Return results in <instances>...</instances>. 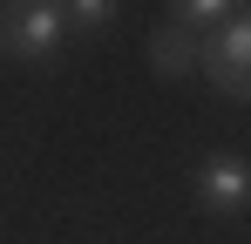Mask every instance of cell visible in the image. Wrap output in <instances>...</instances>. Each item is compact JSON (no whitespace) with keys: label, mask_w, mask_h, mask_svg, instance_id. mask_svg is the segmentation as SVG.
<instances>
[{"label":"cell","mask_w":251,"mask_h":244,"mask_svg":"<svg viewBox=\"0 0 251 244\" xmlns=\"http://www.w3.org/2000/svg\"><path fill=\"white\" fill-rule=\"evenodd\" d=\"M61 14H75L82 27H109V21H116V7H109V0H82V7H61Z\"/></svg>","instance_id":"obj_5"},{"label":"cell","mask_w":251,"mask_h":244,"mask_svg":"<svg viewBox=\"0 0 251 244\" xmlns=\"http://www.w3.org/2000/svg\"><path fill=\"white\" fill-rule=\"evenodd\" d=\"M61 27V7H48V0H14V7H0V48L7 54H41L48 41Z\"/></svg>","instance_id":"obj_1"},{"label":"cell","mask_w":251,"mask_h":244,"mask_svg":"<svg viewBox=\"0 0 251 244\" xmlns=\"http://www.w3.org/2000/svg\"><path fill=\"white\" fill-rule=\"evenodd\" d=\"M150 61H156V75H190V68H204V34L170 21V27L150 34Z\"/></svg>","instance_id":"obj_2"},{"label":"cell","mask_w":251,"mask_h":244,"mask_svg":"<svg viewBox=\"0 0 251 244\" xmlns=\"http://www.w3.org/2000/svg\"><path fill=\"white\" fill-rule=\"evenodd\" d=\"M197 190H204L210 203H251V163H238V156H210L204 170H197Z\"/></svg>","instance_id":"obj_3"},{"label":"cell","mask_w":251,"mask_h":244,"mask_svg":"<svg viewBox=\"0 0 251 244\" xmlns=\"http://www.w3.org/2000/svg\"><path fill=\"white\" fill-rule=\"evenodd\" d=\"M204 68L231 102H251V54H204Z\"/></svg>","instance_id":"obj_4"}]
</instances>
